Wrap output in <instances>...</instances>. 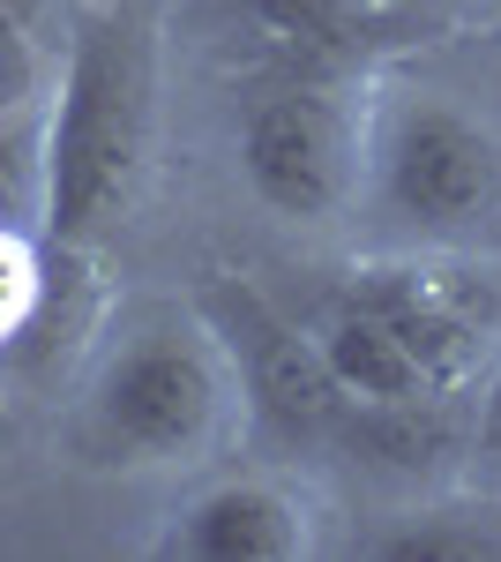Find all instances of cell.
Segmentation results:
<instances>
[{"label": "cell", "mask_w": 501, "mask_h": 562, "mask_svg": "<svg viewBox=\"0 0 501 562\" xmlns=\"http://www.w3.org/2000/svg\"><path fill=\"white\" fill-rule=\"evenodd\" d=\"M143 90H150L143 45L127 31V15L90 8L68 38L38 143V217L53 248L90 256L127 225L143 150H150V98Z\"/></svg>", "instance_id": "cell-1"}, {"label": "cell", "mask_w": 501, "mask_h": 562, "mask_svg": "<svg viewBox=\"0 0 501 562\" xmlns=\"http://www.w3.org/2000/svg\"><path fill=\"white\" fill-rule=\"evenodd\" d=\"M240 413L232 360L209 323H135L98 352L83 383V450L121 473H172L209 458Z\"/></svg>", "instance_id": "cell-2"}, {"label": "cell", "mask_w": 501, "mask_h": 562, "mask_svg": "<svg viewBox=\"0 0 501 562\" xmlns=\"http://www.w3.org/2000/svg\"><path fill=\"white\" fill-rule=\"evenodd\" d=\"M360 195L412 233H471L501 203V143L479 113L434 90H397L367 128Z\"/></svg>", "instance_id": "cell-3"}, {"label": "cell", "mask_w": 501, "mask_h": 562, "mask_svg": "<svg viewBox=\"0 0 501 562\" xmlns=\"http://www.w3.org/2000/svg\"><path fill=\"white\" fill-rule=\"evenodd\" d=\"M360 150L367 128L322 76L262 90L232 128V166L248 195L285 225H330L360 195Z\"/></svg>", "instance_id": "cell-4"}, {"label": "cell", "mask_w": 501, "mask_h": 562, "mask_svg": "<svg viewBox=\"0 0 501 562\" xmlns=\"http://www.w3.org/2000/svg\"><path fill=\"white\" fill-rule=\"evenodd\" d=\"M203 323L217 330V346L232 360V383H240V405L254 413V428L293 442V450H344L352 397L337 390L330 360H322L307 323H293L285 307H270L240 278L209 285Z\"/></svg>", "instance_id": "cell-5"}, {"label": "cell", "mask_w": 501, "mask_h": 562, "mask_svg": "<svg viewBox=\"0 0 501 562\" xmlns=\"http://www.w3.org/2000/svg\"><path fill=\"white\" fill-rule=\"evenodd\" d=\"M344 293H352L360 307H375L382 330L412 352V368L442 390V397H457V390L479 375V360H487V315L464 301L442 270H419V262H367V270H352Z\"/></svg>", "instance_id": "cell-6"}, {"label": "cell", "mask_w": 501, "mask_h": 562, "mask_svg": "<svg viewBox=\"0 0 501 562\" xmlns=\"http://www.w3.org/2000/svg\"><path fill=\"white\" fill-rule=\"evenodd\" d=\"M307 548V503L277 480H217L187 495L158 532V555L172 562H293Z\"/></svg>", "instance_id": "cell-7"}, {"label": "cell", "mask_w": 501, "mask_h": 562, "mask_svg": "<svg viewBox=\"0 0 501 562\" xmlns=\"http://www.w3.org/2000/svg\"><path fill=\"white\" fill-rule=\"evenodd\" d=\"M307 330H315V346H322L337 390H344L352 405H412V397H442V390L412 368V352L382 330L375 307H360L352 293H337Z\"/></svg>", "instance_id": "cell-8"}, {"label": "cell", "mask_w": 501, "mask_h": 562, "mask_svg": "<svg viewBox=\"0 0 501 562\" xmlns=\"http://www.w3.org/2000/svg\"><path fill=\"white\" fill-rule=\"evenodd\" d=\"M248 15L299 53V68H337L367 45V0H248Z\"/></svg>", "instance_id": "cell-9"}, {"label": "cell", "mask_w": 501, "mask_h": 562, "mask_svg": "<svg viewBox=\"0 0 501 562\" xmlns=\"http://www.w3.org/2000/svg\"><path fill=\"white\" fill-rule=\"evenodd\" d=\"M367 555L389 562H501V518L494 510H412L367 540Z\"/></svg>", "instance_id": "cell-10"}, {"label": "cell", "mask_w": 501, "mask_h": 562, "mask_svg": "<svg viewBox=\"0 0 501 562\" xmlns=\"http://www.w3.org/2000/svg\"><path fill=\"white\" fill-rule=\"evenodd\" d=\"M31 307H38V262L23 256V240L0 233V346L31 323Z\"/></svg>", "instance_id": "cell-11"}, {"label": "cell", "mask_w": 501, "mask_h": 562, "mask_svg": "<svg viewBox=\"0 0 501 562\" xmlns=\"http://www.w3.org/2000/svg\"><path fill=\"white\" fill-rule=\"evenodd\" d=\"M471 435H479V450H487V458H501V375L487 383V397H479V420H471Z\"/></svg>", "instance_id": "cell-12"}, {"label": "cell", "mask_w": 501, "mask_h": 562, "mask_svg": "<svg viewBox=\"0 0 501 562\" xmlns=\"http://www.w3.org/2000/svg\"><path fill=\"white\" fill-rule=\"evenodd\" d=\"M8 435H15V420H8V405H0V442H8Z\"/></svg>", "instance_id": "cell-13"}]
</instances>
